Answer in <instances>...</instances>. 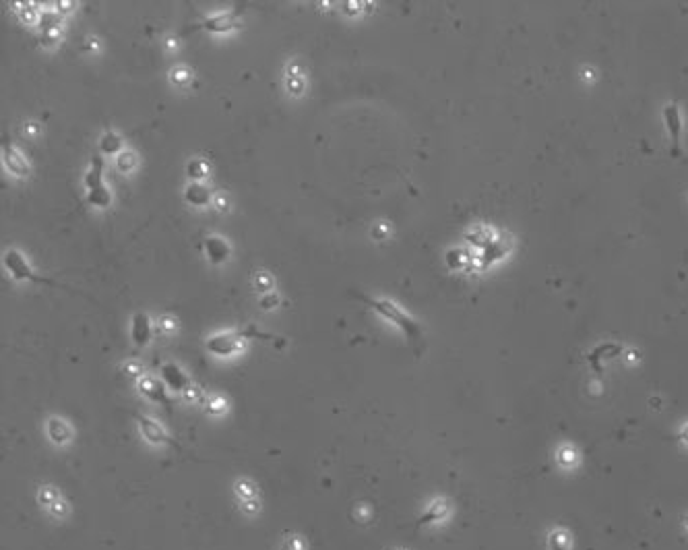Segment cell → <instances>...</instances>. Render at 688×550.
Masks as SVG:
<instances>
[{"label": "cell", "instance_id": "cell-1", "mask_svg": "<svg viewBox=\"0 0 688 550\" xmlns=\"http://www.w3.org/2000/svg\"><path fill=\"white\" fill-rule=\"evenodd\" d=\"M358 298L364 300L370 308H374L381 316H385V318H389L391 323H395L411 342H420V340H422V327H420L409 314H405L395 302H389V300H372V298H366V296H362V294H358Z\"/></svg>", "mask_w": 688, "mask_h": 550}, {"label": "cell", "instance_id": "cell-2", "mask_svg": "<svg viewBox=\"0 0 688 550\" xmlns=\"http://www.w3.org/2000/svg\"><path fill=\"white\" fill-rule=\"evenodd\" d=\"M5 267L7 271L15 277V279H21V282H36V284H50V286H56V282L48 279V277H42L38 275L31 265L27 263V259L19 253V251H9L5 255Z\"/></svg>", "mask_w": 688, "mask_h": 550}, {"label": "cell", "instance_id": "cell-3", "mask_svg": "<svg viewBox=\"0 0 688 550\" xmlns=\"http://www.w3.org/2000/svg\"><path fill=\"white\" fill-rule=\"evenodd\" d=\"M663 125L667 129L670 141H672V153L680 155V139H682V131H684V118L682 112L676 101L667 103L663 108Z\"/></svg>", "mask_w": 688, "mask_h": 550}, {"label": "cell", "instance_id": "cell-4", "mask_svg": "<svg viewBox=\"0 0 688 550\" xmlns=\"http://www.w3.org/2000/svg\"><path fill=\"white\" fill-rule=\"evenodd\" d=\"M246 336L242 332L238 334H217V336H211L207 340V350L211 354H217V356H229V354H234L238 350H242L244 346V340Z\"/></svg>", "mask_w": 688, "mask_h": 550}, {"label": "cell", "instance_id": "cell-5", "mask_svg": "<svg viewBox=\"0 0 688 550\" xmlns=\"http://www.w3.org/2000/svg\"><path fill=\"white\" fill-rule=\"evenodd\" d=\"M238 25V15L236 13H221V15H213L209 19H205L199 25H192L190 29H207V32H229Z\"/></svg>", "mask_w": 688, "mask_h": 550}, {"label": "cell", "instance_id": "cell-6", "mask_svg": "<svg viewBox=\"0 0 688 550\" xmlns=\"http://www.w3.org/2000/svg\"><path fill=\"white\" fill-rule=\"evenodd\" d=\"M151 321L145 312H137L133 316V325H131V338H133V344L143 348L149 344L151 340Z\"/></svg>", "mask_w": 688, "mask_h": 550}, {"label": "cell", "instance_id": "cell-7", "mask_svg": "<svg viewBox=\"0 0 688 550\" xmlns=\"http://www.w3.org/2000/svg\"><path fill=\"white\" fill-rule=\"evenodd\" d=\"M205 253H207V259L213 265H219L229 257V245L219 236H209L205 240Z\"/></svg>", "mask_w": 688, "mask_h": 550}, {"label": "cell", "instance_id": "cell-8", "mask_svg": "<svg viewBox=\"0 0 688 550\" xmlns=\"http://www.w3.org/2000/svg\"><path fill=\"white\" fill-rule=\"evenodd\" d=\"M162 379L172 391H184L188 387V377L182 373L178 364H164L162 366Z\"/></svg>", "mask_w": 688, "mask_h": 550}, {"label": "cell", "instance_id": "cell-9", "mask_svg": "<svg viewBox=\"0 0 688 550\" xmlns=\"http://www.w3.org/2000/svg\"><path fill=\"white\" fill-rule=\"evenodd\" d=\"M3 158H5L7 168H9L13 174H17V176H25V174L29 172L27 162L23 160V155H21L11 143H5V145H3Z\"/></svg>", "mask_w": 688, "mask_h": 550}, {"label": "cell", "instance_id": "cell-10", "mask_svg": "<svg viewBox=\"0 0 688 550\" xmlns=\"http://www.w3.org/2000/svg\"><path fill=\"white\" fill-rule=\"evenodd\" d=\"M184 197H186V201H188L190 205H194V207H203V205L211 203L213 192H211L209 186H205V184H201V182H192V184L186 186Z\"/></svg>", "mask_w": 688, "mask_h": 550}, {"label": "cell", "instance_id": "cell-11", "mask_svg": "<svg viewBox=\"0 0 688 550\" xmlns=\"http://www.w3.org/2000/svg\"><path fill=\"white\" fill-rule=\"evenodd\" d=\"M139 391L143 395H147L151 401H157V403H166L168 405V395H166V389L160 381L155 379H141L139 383Z\"/></svg>", "mask_w": 688, "mask_h": 550}, {"label": "cell", "instance_id": "cell-12", "mask_svg": "<svg viewBox=\"0 0 688 550\" xmlns=\"http://www.w3.org/2000/svg\"><path fill=\"white\" fill-rule=\"evenodd\" d=\"M139 424H141V430H143L147 441H151V443H166L168 441V434L164 432V428L157 422H153L149 418H139Z\"/></svg>", "mask_w": 688, "mask_h": 550}, {"label": "cell", "instance_id": "cell-13", "mask_svg": "<svg viewBox=\"0 0 688 550\" xmlns=\"http://www.w3.org/2000/svg\"><path fill=\"white\" fill-rule=\"evenodd\" d=\"M446 263L450 269H466L474 263V257L466 249H453L446 253Z\"/></svg>", "mask_w": 688, "mask_h": 550}, {"label": "cell", "instance_id": "cell-14", "mask_svg": "<svg viewBox=\"0 0 688 550\" xmlns=\"http://www.w3.org/2000/svg\"><path fill=\"white\" fill-rule=\"evenodd\" d=\"M101 176H103V160H101V158H93V160H91V168H89V172L85 174V186H87L89 190L103 186Z\"/></svg>", "mask_w": 688, "mask_h": 550}, {"label": "cell", "instance_id": "cell-15", "mask_svg": "<svg viewBox=\"0 0 688 550\" xmlns=\"http://www.w3.org/2000/svg\"><path fill=\"white\" fill-rule=\"evenodd\" d=\"M123 137L118 133H114V131H107L101 139H99V149L103 153H118L123 149Z\"/></svg>", "mask_w": 688, "mask_h": 550}, {"label": "cell", "instance_id": "cell-16", "mask_svg": "<svg viewBox=\"0 0 688 550\" xmlns=\"http://www.w3.org/2000/svg\"><path fill=\"white\" fill-rule=\"evenodd\" d=\"M58 25H60V15H56L52 11H46V13L40 15V29H42V34L54 36V34H58Z\"/></svg>", "mask_w": 688, "mask_h": 550}, {"label": "cell", "instance_id": "cell-17", "mask_svg": "<svg viewBox=\"0 0 688 550\" xmlns=\"http://www.w3.org/2000/svg\"><path fill=\"white\" fill-rule=\"evenodd\" d=\"M48 430H50L52 441H56V443H64L66 438L71 436V430L66 428V424L62 420H56V418H52L48 422Z\"/></svg>", "mask_w": 688, "mask_h": 550}, {"label": "cell", "instance_id": "cell-18", "mask_svg": "<svg viewBox=\"0 0 688 550\" xmlns=\"http://www.w3.org/2000/svg\"><path fill=\"white\" fill-rule=\"evenodd\" d=\"M89 203L93 205V207H99V209H103V207H107L110 203H112V195H110V190L105 188V186H99V188H93V190H89Z\"/></svg>", "mask_w": 688, "mask_h": 550}, {"label": "cell", "instance_id": "cell-19", "mask_svg": "<svg viewBox=\"0 0 688 550\" xmlns=\"http://www.w3.org/2000/svg\"><path fill=\"white\" fill-rule=\"evenodd\" d=\"M17 11L21 13V19H23L25 23H31V21L36 19V15H42V13H40V7H38L36 3H19V5H17Z\"/></svg>", "mask_w": 688, "mask_h": 550}, {"label": "cell", "instance_id": "cell-20", "mask_svg": "<svg viewBox=\"0 0 688 550\" xmlns=\"http://www.w3.org/2000/svg\"><path fill=\"white\" fill-rule=\"evenodd\" d=\"M255 288H257V292L259 294H271L273 292V277L269 275V273H257V277H255Z\"/></svg>", "mask_w": 688, "mask_h": 550}, {"label": "cell", "instance_id": "cell-21", "mask_svg": "<svg viewBox=\"0 0 688 550\" xmlns=\"http://www.w3.org/2000/svg\"><path fill=\"white\" fill-rule=\"evenodd\" d=\"M207 166H205V162H199V160H194V162H190L188 166H186V174H188V178L190 180H203L205 176H207Z\"/></svg>", "mask_w": 688, "mask_h": 550}, {"label": "cell", "instance_id": "cell-22", "mask_svg": "<svg viewBox=\"0 0 688 550\" xmlns=\"http://www.w3.org/2000/svg\"><path fill=\"white\" fill-rule=\"evenodd\" d=\"M135 164H137V155H135L133 151H125V153H118V160H116V168H118L120 172H129V170H133V168H135Z\"/></svg>", "mask_w": 688, "mask_h": 550}, {"label": "cell", "instance_id": "cell-23", "mask_svg": "<svg viewBox=\"0 0 688 550\" xmlns=\"http://www.w3.org/2000/svg\"><path fill=\"white\" fill-rule=\"evenodd\" d=\"M279 304V296L275 294V292H271V294H265L263 298H261V306L265 308V310H269V308H275Z\"/></svg>", "mask_w": 688, "mask_h": 550}, {"label": "cell", "instance_id": "cell-24", "mask_svg": "<svg viewBox=\"0 0 688 550\" xmlns=\"http://www.w3.org/2000/svg\"><path fill=\"white\" fill-rule=\"evenodd\" d=\"M172 79L176 81V83H186V81H190V73L186 71V68H176L174 73H172Z\"/></svg>", "mask_w": 688, "mask_h": 550}, {"label": "cell", "instance_id": "cell-25", "mask_svg": "<svg viewBox=\"0 0 688 550\" xmlns=\"http://www.w3.org/2000/svg\"><path fill=\"white\" fill-rule=\"evenodd\" d=\"M288 89L294 91V93H300V91L304 89V81H302L300 77H290V79H288Z\"/></svg>", "mask_w": 688, "mask_h": 550}, {"label": "cell", "instance_id": "cell-26", "mask_svg": "<svg viewBox=\"0 0 688 550\" xmlns=\"http://www.w3.org/2000/svg\"><path fill=\"white\" fill-rule=\"evenodd\" d=\"M372 234H374V238L383 240V238H387V236H389V228L381 224V226H377V228L372 230Z\"/></svg>", "mask_w": 688, "mask_h": 550}, {"label": "cell", "instance_id": "cell-27", "mask_svg": "<svg viewBox=\"0 0 688 550\" xmlns=\"http://www.w3.org/2000/svg\"><path fill=\"white\" fill-rule=\"evenodd\" d=\"M215 203H217V207H219V209H225V207H227V203H225V199H223V197H215Z\"/></svg>", "mask_w": 688, "mask_h": 550}, {"label": "cell", "instance_id": "cell-28", "mask_svg": "<svg viewBox=\"0 0 688 550\" xmlns=\"http://www.w3.org/2000/svg\"><path fill=\"white\" fill-rule=\"evenodd\" d=\"M129 373H131V375H137V373H141V371H139V368H135V366H129Z\"/></svg>", "mask_w": 688, "mask_h": 550}]
</instances>
